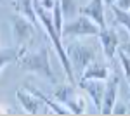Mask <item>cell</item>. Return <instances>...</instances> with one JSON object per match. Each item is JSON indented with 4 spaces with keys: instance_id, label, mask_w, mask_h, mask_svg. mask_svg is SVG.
Returning <instances> with one entry per match:
<instances>
[{
    "instance_id": "obj_1",
    "label": "cell",
    "mask_w": 130,
    "mask_h": 116,
    "mask_svg": "<svg viewBox=\"0 0 130 116\" xmlns=\"http://www.w3.org/2000/svg\"><path fill=\"white\" fill-rule=\"evenodd\" d=\"M18 64L23 71H28V73H35L38 76L45 78L49 83L56 85L57 80L56 75L50 68V59H49V48L42 47L37 52H28V48L21 54V57L18 59Z\"/></svg>"
},
{
    "instance_id": "obj_2",
    "label": "cell",
    "mask_w": 130,
    "mask_h": 116,
    "mask_svg": "<svg viewBox=\"0 0 130 116\" xmlns=\"http://www.w3.org/2000/svg\"><path fill=\"white\" fill-rule=\"evenodd\" d=\"M62 43H64V42H62ZM64 48H66V54H68V57H70L73 71L76 69L78 73H82L90 62L97 61V52H95V48L92 47L90 43L82 42V38H70V42L64 43Z\"/></svg>"
},
{
    "instance_id": "obj_3",
    "label": "cell",
    "mask_w": 130,
    "mask_h": 116,
    "mask_svg": "<svg viewBox=\"0 0 130 116\" xmlns=\"http://www.w3.org/2000/svg\"><path fill=\"white\" fill-rule=\"evenodd\" d=\"M99 26L94 21L78 14L76 18H73L70 21H64L62 24V31H61V38L62 42L68 38H89V37H97L99 35Z\"/></svg>"
},
{
    "instance_id": "obj_4",
    "label": "cell",
    "mask_w": 130,
    "mask_h": 116,
    "mask_svg": "<svg viewBox=\"0 0 130 116\" xmlns=\"http://www.w3.org/2000/svg\"><path fill=\"white\" fill-rule=\"evenodd\" d=\"M10 28H12V35L16 38V45H24L26 47L35 37L37 26L31 21H28L26 18H23L21 14L16 12L10 18Z\"/></svg>"
},
{
    "instance_id": "obj_5",
    "label": "cell",
    "mask_w": 130,
    "mask_h": 116,
    "mask_svg": "<svg viewBox=\"0 0 130 116\" xmlns=\"http://www.w3.org/2000/svg\"><path fill=\"white\" fill-rule=\"evenodd\" d=\"M99 42H101V48H102V54L104 57L111 61L115 57L116 50L120 47V38H118V33L115 29H111L109 26H104L99 29Z\"/></svg>"
},
{
    "instance_id": "obj_6",
    "label": "cell",
    "mask_w": 130,
    "mask_h": 116,
    "mask_svg": "<svg viewBox=\"0 0 130 116\" xmlns=\"http://www.w3.org/2000/svg\"><path fill=\"white\" fill-rule=\"evenodd\" d=\"M118 87H120V78L116 75L106 80L104 97H102V104H101V114H111L113 113V107L116 104V97H118Z\"/></svg>"
},
{
    "instance_id": "obj_7",
    "label": "cell",
    "mask_w": 130,
    "mask_h": 116,
    "mask_svg": "<svg viewBox=\"0 0 130 116\" xmlns=\"http://www.w3.org/2000/svg\"><path fill=\"white\" fill-rule=\"evenodd\" d=\"M80 14L90 18L99 28L108 26V24H106V5H104L102 0H90L87 5L80 7Z\"/></svg>"
},
{
    "instance_id": "obj_8",
    "label": "cell",
    "mask_w": 130,
    "mask_h": 116,
    "mask_svg": "<svg viewBox=\"0 0 130 116\" xmlns=\"http://www.w3.org/2000/svg\"><path fill=\"white\" fill-rule=\"evenodd\" d=\"M80 88H83L90 95L94 106L97 109V113H101V104H102V97H104V88L106 85L102 83V80H80L78 81Z\"/></svg>"
},
{
    "instance_id": "obj_9",
    "label": "cell",
    "mask_w": 130,
    "mask_h": 116,
    "mask_svg": "<svg viewBox=\"0 0 130 116\" xmlns=\"http://www.w3.org/2000/svg\"><path fill=\"white\" fill-rule=\"evenodd\" d=\"M16 99H18V102L21 104V107H23L26 113H30V114H38L42 111V104H43V102H42L33 92H30V90L18 88V90H16Z\"/></svg>"
},
{
    "instance_id": "obj_10",
    "label": "cell",
    "mask_w": 130,
    "mask_h": 116,
    "mask_svg": "<svg viewBox=\"0 0 130 116\" xmlns=\"http://www.w3.org/2000/svg\"><path fill=\"white\" fill-rule=\"evenodd\" d=\"M109 78V66L106 62L94 61L80 73V80H102L106 81Z\"/></svg>"
},
{
    "instance_id": "obj_11",
    "label": "cell",
    "mask_w": 130,
    "mask_h": 116,
    "mask_svg": "<svg viewBox=\"0 0 130 116\" xmlns=\"http://www.w3.org/2000/svg\"><path fill=\"white\" fill-rule=\"evenodd\" d=\"M26 50L24 45H14V47H2L0 48V73L4 71V68L10 64V62H18V59L21 57V54Z\"/></svg>"
},
{
    "instance_id": "obj_12",
    "label": "cell",
    "mask_w": 130,
    "mask_h": 116,
    "mask_svg": "<svg viewBox=\"0 0 130 116\" xmlns=\"http://www.w3.org/2000/svg\"><path fill=\"white\" fill-rule=\"evenodd\" d=\"M14 7H16V12L18 14H21L23 18L31 21L37 28H42L38 19H37V12H35V7H33V0H14Z\"/></svg>"
},
{
    "instance_id": "obj_13",
    "label": "cell",
    "mask_w": 130,
    "mask_h": 116,
    "mask_svg": "<svg viewBox=\"0 0 130 116\" xmlns=\"http://www.w3.org/2000/svg\"><path fill=\"white\" fill-rule=\"evenodd\" d=\"M78 95V92H76V88H75V83H64V85H59V87L56 88V92H54V97H56V101L61 102L62 106L68 107L71 101L75 99V97ZM70 111V109H68Z\"/></svg>"
},
{
    "instance_id": "obj_14",
    "label": "cell",
    "mask_w": 130,
    "mask_h": 116,
    "mask_svg": "<svg viewBox=\"0 0 130 116\" xmlns=\"http://www.w3.org/2000/svg\"><path fill=\"white\" fill-rule=\"evenodd\" d=\"M28 90L30 92H33L35 95L40 99L42 102L45 104V106H49V109L52 111V113H56V114H70V111H68V107L66 106H62L61 102H54V101H50V99H47V97L43 95L42 92H38L35 87H31V85H28Z\"/></svg>"
},
{
    "instance_id": "obj_15",
    "label": "cell",
    "mask_w": 130,
    "mask_h": 116,
    "mask_svg": "<svg viewBox=\"0 0 130 116\" xmlns=\"http://www.w3.org/2000/svg\"><path fill=\"white\" fill-rule=\"evenodd\" d=\"M59 5H61V12H62L64 21H70L80 14V7H78L76 0H59Z\"/></svg>"
},
{
    "instance_id": "obj_16",
    "label": "cell",
    "mask_w": 130,
    "mask_h": 116,
    "mask_svg": "<svg viewBox=\"0 0 130 116\" xmlns=\"http://www.w3.org/2000/svg\"><path fill=\"white\" fill-rule=\"evenodd\" d=\"M109 9L113 10V16H115V21L118 23V24H121L123 28L128 31L130 35V16H128V10H123L120 9L116 4H113V5H109Z\"/></svg>"
},
{
    "instance_id": "obj_17",
    "label": "cell",
    "mask_w": 130,
    "mask_h": 116,
    "mask_svg": "<svg viewBox=\"0 0 130 116\" xmlns=\"http://www.w3.org/2000/svg\"><path fill=\"white\" fill-rule=\"evenodd\" d=\"M85 104H87L85 97L78 94V95H76V97H75V99L70 102V104H68V109H70L71 114H82V113L85 111Z\"/></svg>"
},
{
    "instance_id": "obj_18",
    "label": "cell",
    "mask_w": 130,
    "mask_h": 116,
    "mask_svg": "<svg viewBox=\"0 0 130 116\" xmlns=\"http://www.w3.org/2000/svg\"><path fill=\"white\" fill-rule=\"evenodd\" d=\"M118 59H120V64H121V69H123V75L127 78V81H130V56L125 52V50H121L118 47Z\"/></svg>"
},
{
    "instance_id": "obj_19",
    "label": "cell",
    "mask_w": 130,
    "mask_h": 116,
    "mask_svg": "<svg viewBox=\"0 0 130 116\" xmlns=\"http://www.w3.org/2000/svg\"><path fill=\"white\" fill-rule=\"evenodd\" d=\"M38 2L45 10H52V7L56 5V0H38Z\"/></svg>"
},
{
    "instance_id": "obj_20",
    "label": "cell",
    "mask_w": 130,
    "mask_h": 116,
    "mask_svg": "<svg viewBox=\"0 0 130 116\" xmlns=\"http://www.w3.org/2000/svg\"><path fill=\"white\" fill-rule=\"evenodd\" d=\"M115 4L123 10H130V0H116Z\"/></svg>"
},
{
    "instance_id": "obj_21",
    "label": "cell",
    "mask_w": 130,
    "mask_h": 116,
    "mask_svg": "<svg viewBox=\"0 0 130 116\" xmlns=\"http://www.w3.org/2000/svg\"><path fill=\"white\" fill-rule=\"evenodd\" d=\"M120 48H121V50H125V52L130 56V42H128V43H120Z\"/></svg>"
},
{
    "instance_id": "obj_22",
    "label": "cell",
    "mask_w": 130,
    "mask_h": 116,
    "mask_svg": "<svg viewBox=\"0 0 130 116\" xmlns=\"http://www.w3.org/2000/svg\"><path fill=\"white\" fill-rule=\"evenodd\" d=\"M102 2H104V5H108V7H109V5H113L116 0H102Z\"/></svg>"
},
{
    "instance_id": "obj_23",
    "label": "cell",
    "mask_w": 130,
    "mask_h": 116,
    "mask_svg": "<svg viewBox=\"0 0 130 116\" xmlns=\"http://www.w3.org/2000/svg\"><path fill=\"white\" fill-rule=\"evenodd\" d=\"M7 111H9V107H2L0 106V113H7Z\"/></svg>"
},
{
    "instance_id": "obj_24",
    "label": "cell",
    "mask_w": 130,
    "mask_h": 116,
    "mask_svg": "<svg viewBox=\"0 0 130 116\" xmlns=\"http://www.w3.org/2000/svg\"><path fill=\"white\" fill-rule=\"evenodd\" d=\"M128 85H130V81H128ZM128 101H130V95H128Z\"/></svg>"
},
{
    "instance_id": "obj_25",
    "label": "cell",
    "mask_w": 130,
    "mask_h": 116,
    "mask_svg": "<svg viewBox=\"0 0 130 116\" xmlns=\"http://www.w3.org/2000/svg\"><path fill=\"white\" fill-rule=\"evenodd\" d=\"M128 16H130V10H128Z\"/></svg>"
}]
</instances>
